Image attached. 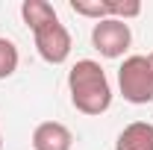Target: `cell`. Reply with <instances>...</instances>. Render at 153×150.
I'll return each instance as SVG.
<instances>
[{
    "label": "cell",
    "instance_id": "cell-1",
    "mask_svg": "<svg viewBox=\"0 0 153 150\" xmlns=\"http://www.w3.org/2000/svg\"><path fill=\"white\" fill-rule=\"evenodd\" d=\"M68 91H71V103L76 112L82 115H103L112 106V85L109 76L94 59H76L68 71Z\"/></svg>",
    "mask_w": 153,
    "mask_h": 150
},
{
    "label": "cell",
    "instance_id": "cell-2",
    "mask_svg": "<svg viewBox=\"0 0 153 150\" xmlns=\"http://www.w3.org/2000/svg\"><path fill=\"white\" fill-rule=\"evenodd\" d=\"M118 88L124 94L127 103L133 106H144L153 100V68L147 56L135 53V56H127L118 68Z\"/></svg>",
    "mask_w": 153,
    "mask_h": 150
},
{
    "label": "cell",
    "instance_id": "cell-3",
    "mask_svg": "<svg viewBox=\"0 0 153 150\" xmlns=\"http://www.w3.org/2000/svg\"><path fill=\"white\" fill-rule=\"evenodd\" d=\"M91 44L100 56L106 59H121L130 44H133V33H130V24L127 21H115V18H106V21H97L94 30H91Z\"/></svg>",
    "mask_w": 153,
    "mask_h": 150
},
{
    "label": "cell",
    "instance_id": "cell-4",
    "mask_svg": "<svg viewBox=\"0 0 153 150\" xmlns=\"http://www.w3.org/2000/svg\"><path fill=\"white\" fill-rule=\"evenodd\" d=\"M33 41H36L38 56L44 59L47 65H62L65 59L71 56V33L62 21H50L44 27H38L33 33Z\"/></svg>",
    "mask_w": 153,
    "mask_h": 150
},
{
    "label": "cell",
    "instance_id": "cell-5",
    "mask_svg": "<svg viewBox=\"0 0 153 150\" xmlns=\"http://www.w3.org/2000/svg\"><path fill=\"white\" fill-rule=\"evenodd\" d=\"M74 132L59 121H41L33 130V150H71Z\"/></svg>",
    "mask_w": 153,
    "mask_h": 150
},
{
    "label": "cell",
    "instance_id": "cell-6",
    "mask_svg": "<svg viewBox=\"0 0 153 150\" xmlns=\"http://www.w3.org/2000/svg\"><path fill=\"white\" fill-rule=\"evenodd\" d=\"M115 150H153V124L147 121L127 124L115 141Z\"/></svg>",
    "mask_w": 153,
    "mask_h": 150
},
{
    "label": "cell",
    "instance_id": "cell-7",
    "mask_svg": "<svg viewBox=\"0 0 153 150\" xmlns=\"http://www.w3.org/2000/svg\"><path fill=\"white\" fill-rule=\"evenodd\" d=\"M21 18H24V24L36 33L38 27L56 21L59 15H56V9H53L47 0H24V3H21Z\"/></svg>",
    "mask_w": 153,
    "mask_h": 150
},
{
    "label": "cell",
    "instance_id": "cell-8",
    "mask_svg": "<svg viewBox=\"0 0 153 150\" xmlns=\"http://www.w3.org/2000/svg\"><path fill=\"white\" fill-rule=\"evenodd\" d=\"M18 62H21V53L15 47V41L0 38V79H9L15 74L18 71Z\"/></svg>",
    "mask_w": 153,
    "mask_h": 150
},
{
    "label": "cell",
    "instance_id": "cell-9",
    "mask_svg": "<svg viewBox=\"0 0 153 150\" xmlns=\"http://www.w3.org/2000/svg\"><path fill=\"white\" fill-rule=\"evenodd\" d=\"M71 9L82 18L106 21L109 18V0H71Z\"/></svg>",
    "mask_w": 153,
    "mask_h": 150
},
{
    "label": "cell",
    "instance_id": "cell-10",
    "mask_svg": "<svg viewBox=\"0 0 153 150\" xmlns=\"http://www.w3.org/2000/svg\"><path fill=\"white\" fill-rule=\"evenodd\" d=\"M141 15V3L138 0H109V18L115 21H130Z\"/></svg>",
    "mask_w": 153,
    "mask_h": 150
},
{
    "label": "cell",
    "instance_id": "cell-11",
    "mask_svg": "<svg viewBox=\"0 0 153 150\" xmlns=\"http://www.w3.org/2000/svg\"><path fill=\"white\" fill-rule=\"evenodd\" d=\"M147 62H150V68H153V53H150V56H147Z\"/></svg>",
    "mask_w": 153,
    "mask_h": 150
},
{
    "label": "cell",
    "instance_id": "cell-12",
    "mask_svg": "<svg viewBox=\"0 0 153 150\" xmlns=\"http://www.w3.org/2000/svg\"><path fill=\"white\" fill-rule=\"evenodd\" d=\"M0 150H3V135H0Z\"/></svg>",
    "mask_w": 153,
    "mask_h": 150
}]
</instances>
